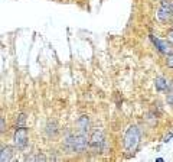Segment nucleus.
<instances>
[{
    "mask_svg": "<svg viewBox=\"0 0 173 162\" xmlns=\"http://www.w3.org/2000/svg\"><path fill=\"white\" fill-rule=\"evenodd\" d=\"M65 145L71 149V151H76V152H82L90 146V138L87 135V132H79L78 135H71L68 136L65 140Z\"/></svg>",
    "mask_w": 173,
    "mask_h": 162,
    "instance_id": "f257e3e1",
    "label": "nucleus"
},
{
    "mask_svg": "<svg viewBox=\"0 0 173 162\" xmlns=\"http://www.w3.org/2000/svg\"><path fill=\"white\" fill-rule=\"evenodd\" d=\"M140 142V130L137 126H130L124 133V148L127 152L133 154Z\"/></svg>",
    "mask_w": 173,
    "mask_h": 162,
    "instance_id": "f03ea898",
    "label": "nucleus"
},
{
    "mask_svg": "<svg viewBox=\"0 0 173 162\" xmlns=\"http://www.w3.org/2000/svg\"><path fill=\"white\" fill-rule=\"evenodd\" d=\"M105 142V138H104V132L101 129H92L91 132V138H90V146L91 149L94 151H101V148Z\"/></svg>",
    "mask_w": 173,
    "mask_h": 162,
    "instance_id": "7ed1b4c3",
    "label": "nucleus"
},
{
    "mask_svg": "<svg viewBox=\"0 0 173 162\" xmlns=\"http://www.w3.org/2000/svg\"><path fill=\"white\" fill-rule=\"evenodd\" d=\"M13 140H15L16 148H19V149H23V148H25L26 143H27V129H26L25 126L17 128L16 132H15V138H13Z\"/></svg>",
    "mask_w": 173,
    "mask_h": 162,
    "instance_id": "20e7f679",
    "label": "nucleus"
},
{
    "mask_svg": "<svg viewBox=\"0 0 173 162\" xmlns=\"http://www.w3.org/2000/svg\"><path fill=\"white\" fill-rule=\"evenodd\" d=\"M150 39L153 40V44L156 45V48L159 49L162 54L169 55V54H172L173 52V48L170 46V44H169L167 40H162V39H159V38H154L153 35H150Z\"/></svg>",
    "mask_w": 173,
    "mask_h": 162,
    "instance_id": "39448f33",
    "label": "nucleus"
},
{
    "mask_svg": "<svg viewBox=\"0 0 173 162\" xmlns=\"http://www.w3.org/2000/svg\"><path fill=\"white\" fill-rule=\"evenodd\" d=\"M172 13H173V8H166V6H160V8L157 9V19L160 20V22H167V20H170V17H172Z\"/></svg>",
    "mask_w": 173,
    "mask_h": 162,
    "instance_id": "423d86ee",
    "label": "nucleus"
},
{
    "mask_svg": "<svg viewBox=\"0 0 173 162\" xmlns=\"http://www.w3.org/2000/svg\"><path fill=\"white\" fill-rule=\"evenodd\" d=\"M76 126H78L79 132H88L90 130V119H88V116H81L76 120Z\"/></svg>",
    "mask_w": 173,
    "mask_h": 162,
    "instance_id": "0eeeda50",
    "label": "nucleus"
},
{
    "mask_svg": "<svg viewBox=\"0 0 173 162\" xmlns=\"http://www.w3.org/2000/svg\"><path fill=\"white\" fill-rule=\"evenodd\" d=\"M154 86H156V88L159 91H165V90H169L170 82L166 80L165 77H157L156 80H154Z\"/></svg>",
    "mask_w": 173,
    "mask_h": 162,
    "instance_id": "6e6552de",
    "label": "nucleus"
},
{
    "mask_svg": "<svg viewBox=\"0 0 173 162\" xmlns=\"http://www.w3.org/2000/svg\"><path fill=\"white\" fill-rule=\"evenodd\" d=\"M12 159V148H9V146H3L1 148V152H0V161L1 162H9Z\"/></svg>",
    "mask_w": 173,
    "mask_h": 162,
    "instance_id": "1a4fd4ad",
    "label": "nucleus"
},
{
    "mask_svg": "<svg viewBox=\"0 0 173 162\" xmlns=\"http://www.w3.org/2000/svg\"><path fill=\"white\" fill-rule=\"evenodd\" d=\"M25 123H26V114H25V113L17 114V117H16L17 128H22V126H25Z\"/></svg>",
    "mask_w": 173,
    "mask_h": 162,
    "instance_id": "9d476101",
    "label": "nucleus"
},
{
    "mask_svg": "<svg viewBox=\"0 0 173 162\" xmlns=\"http://www.w3.org/2000/svg\"><path fill=\"white\" fill-rule=\"evenodd\" d=\"M166 64H167L169 68H173V52L167 55V58H166Z\"/></svg>",
    "mask_w": 173,
    "mask_h": 162,
    "instance_id": "9b49d317",
    "label": "nucleus"
},
{
    "mask_svg": "<svg viewBox=\"0 0 173 162\" xmlns=\"http://www.w3.org/2000/svg\"><path fill=\"white\" fill-rule=\"evenodd\" d=\"M166 100H167V104L173 107V93H169L167 97H166Z\"/></svg>",
    "mask_w": 173,
    "mask_h": 162,
    "instance_id": "f8f14e48",
    "label": "nucleus"
},
{
    "mask_svg": "<svg viewBox=\"0 0 173 162\" xmlns=\"http://www.w3.org/2000/svg\"><path fill=\"white\" fill-rule=\"evenodd\" d=\"M172 138H173V133L170 132V133H167L165 138H163V142H165V143H167V142H170V139H172Z\"/></svg>",
    "mask_w": 173,
    "mask_h": 162,
    "instance_id": "ddd939ff",
    "label": "nucleus"
},
{
    "mask_svg": "<svg viewBox=\"0 0 173 162\" xmlns=\"http://www.w3.org/2000/svg\"><path fill=\"white\" fill-rule=\"evenodd\" d=\"M4 130H6V128H4V117H1L0 119V132L3 133Z\"/></svg>",
    "mask_w": 173,
    "mask_h": 162,
    "instance_id": "4468645a",
    "label": "nucleus"
},
{
    "mask_svg": "<svg viewBox=\"0 0 173 162\" xmlns=\"http://www.w3.org/2000/svg\"><path fill=\"white\" fill-rule=\"evenodd\" d=\"M167 36H169V39L173 42V29H170V31H169V35H167Z\"/></svg>",
    "mask_w": 173,
    "mask_h": 162,
    "instance_id": "2eb2a0df",
    "label": "nucleus"
}]
</instances>
